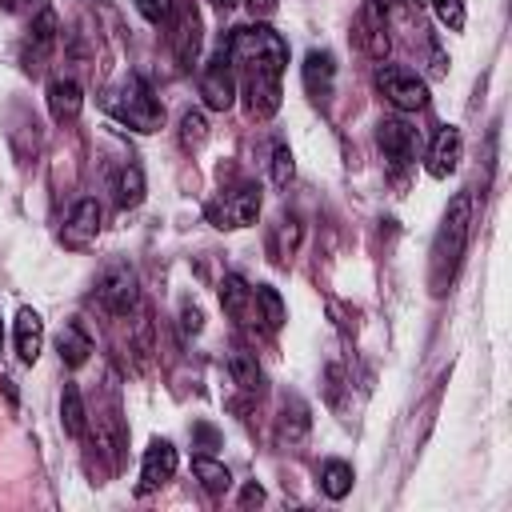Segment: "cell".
I'll use <instances>...</instances> for the list:
<instances>
[{
	"label": "cell",
	"instance_id": "obj_9",
	"mask_svg": "<svg viewBox=\"0 0 512 512\" xmlns=\"http://www.w3.org/2000/svg\"><path fill=\"white\" fill-rule=\"evenodd\" d=\"M100 236V204L96 200H76V208L68 212L64 228H60V244L72 252H84L88 244H96Z\"/></svg>",
	"mask_w": 512,
	"mask_h": 512
},
{
	"label": "cell",
	"instance_id": "obj_17",
	"mask_svg": "<svg viewBox=\"0 0 512 512\" xmlns=\"http://www.w3.org/2000/svg\"><path fill=\"white\" fill-rule=\"evenodd\" d=\"M300 220L296 216H276L272 224H268V240H264V248H268V260L276 264V268H288V260L296 256V248H300Z\"/></svg>",
	"mask_w": 512,
	"mask_h": 512
},
{
	"label": "cell",
	"instance_id": "obj_15",
	"mask_svg": "<svg viewBox=\"0 0 512 512\" xmlns=\"http://www.w3.org/2000/svg\"><path fill=\"white\" fill-rule=\"evenodd\" d=\"M356 40H360V48L372 56V60H384L388 56V16L368 0L364 8H360V16H356Z\"/></svg>",
	"mask_w": 512,
	"mask_h": 512
},
{
	"label": "cell",
	"instance_id": "obj_8",
	"mask_svg": "<svg viewBox=\"0 0 512 512\" xmlns=\"http://www.w3.org/2000/svg\"><path fill=\"white\" fill-rule=\"evenodd\" d=\"M200 96H204V104L212 112H228L236 104V68H232V60H228L224 48L204 64V72H200Z\"/></svg>",
	"mask_w": 512,
	"mask_h": 512
},
{
	"label": "cell",
	"instance_id": "obj_28",
	"mask_svg": "<svg viewBox=\"0 0 512 512\" xmlns=\"http://www.w3.org/2000/svg\"><path fill=\"white\" fill-rule=\"evenodd\" d=\"M204 140H208V120H204V112H184L180 116V144L188 148V152H196V148H204Z\"/></svg>",
	"mask_w": 512,
	"mask_h": 512
},
{
	"label": "cell",
	"instance_id": "obj_30",
	"mask_svg": "<svg viewBox=\"0 0 512 512\" xmlns=\"http://www.w3.org/2000/svg\"><path fill=\"white\" fill-rule=\"evenodd\" d=\"M432 8H436L444 28H452V32L464 28V0H432Z\"/></svg>",
	"mask_w": 512,
	"mask_h": 512
},
{
	"label": "cell",
	"instance_id": "obj_12",
	"mask_svg": "<svg viewBox=\"0 0 512 512\" xmlns=\"http://www.w3.org/2000/svg\"><path fill=\"white\" fill-rule=\"evenodd\" d=\"M220 308L240 324V328H256L260 316H256V292L248 280L240 276H224L220 280Z\"/></svg>",
	"mask_w": 512,
	"mask_h": 512
},
{
	"label": "cell",
	"instance_id": "obj_27",
	"mask_svg": "<svg viewBox=\"0 0 512 512\" xmlns=\"http://www.w3.org/2000/svg\"><path fill=\"white\" fill-rule=\"evenodd\" d=\"M140 200H144V172H140V164H124L116 176V204L136 208Z\"/></svg>",
	"mask_w": 512,
	"mask_h": 512
},
{
	"label": "cell",
	"instance_id": "obj_6",
	"mask_svg": "<svg viewBox=\"0 0 512 512\" xmlns=\"http://www.w3.org/2000/svg\"><path fill=\"white\" fill-rule=\"evenodd\" d=\"M376 88H380L384 100H388L392 108H400V112H420V108L428 104V84H424L416 72L396 68V64H384V68L376 72Z\"/></svg>",
	"mask_w": 512,
	"mask_h": 512
},
{
	"label": "cell",
	"instance_id": "obj_32",
	"mask_svg": "<svg viewBox=\"0 0 512 512\" xmlns=\"http://www.w3.org/2000/svg\"><path fill=\"white\" fill-rule=\"evenodd\" d=\"M180 320H184V332H200V328H204V324H200L204 316H200V308H196V304H184Z\"/></svg>",
	"mask_w": 512,
	"mask_h": 512
},
{
	"label": "cell",
	"instance_id": "obj_20",
	"mask_svg": "<svg viewBox=\"0 0 512 512\" xmlns=\"http://www.w3.org/2000/svg\"><path fill=\"white\" fill-rule=\"evenodd\" d=\"M308 424H312L308 404H304L300 396H288L284 408H280V420H276V440H280L284 448H296V444L308 436Z\"/></svg>",
	"mask_w": 512,
	"mask_h": 512
},
{
	"label": "cell",
	"instance_id": "obj_33",
	"mask_svg": "<svg viewBox=\"0 0 512 512\" xmlns=\"http://www.w3.org/2000/svg\"><path fill=\"white\" fill-rule=\"evenodd\" d=\"M244 4H248V12H252V16H260V20L276 12V0H244Z\"/></svg>",
	"mask_w": 512,
	"mask_h": 512
},
{
	"label": "cell",
	"instance_id": "obj_3",
	"mask_svg": "<svg viewBox=\"0 0 512 512\" xmlns=\"http://www.w3.org/2000/svg\"><path fill=\"white\" fill-rule=\"evenodd\" d=\"M108 108L116 120H124L136 132H156L164 124V104L152 96V88L140 76H132L116 92H108Z\"/></svg>",
	"mask_w": 512,
	"mask_h": 512
},
{
	"label": "cell",
	"instance_id": "obj_24",
	"mask_svg": "<svg viewBox=\"0 0 512 512\" xmlns=\"http://www.w3.org/2000/svg\"><path fill=\"white\" fill-rule=\"evenodd\" d=\"M252 292H256V316H260V324H264L268 332H280V328H284V320H288L280 292H276L272 284H256Z\"/></svg>",
	"mask_w": 512,
	"mask_h": 512
},
{
	"label": "cell",
	"instance_id": "obj_31",
	"mask_svg": "<svg viewBox=\"0 0 512 512\" xmlns=\"http://www.w3.org/2000/svg\"><path fill=\"white\" fill-rule=\"evenodd\" d=\"M292 172H296V164H292L288 144H276V148H272V180H276V184H288Z\"/></svg>",
	"mask_w": 512,
	"mask_h": 512
},
{
	"label": "cell",
	"instance_id": "obj_21",
	"mask_svg": "<svg viewBox=\"0 0 512 512\" xmlns=\"http://www.w3.org/2000/svg\"><path fill=\"white\" fill-rule=\"evenodd\" d=\"M228 372H232V384H236L240 392H248V396H260V392H264V368L256 364L252 352L236 348V352L228 356Z\"/></svg>",
	"mask_w": 512,
	"mask_h": 512
},
{
	"label": "cell",
	"instance_id": "obj_14",
	"mask_svg": "<svg viewBox=\"0 0 512 512\" xmlns=\"http://www.w3.org/2000/svg\"><path fill=\"white\" fill-rule=\"evenodd\" d=\"M304 88H308V96L316 100V104H324L328 96H332V88H336V56L332 52H324V48H312L308 56H304Z\"/></svg>",
	"mask_w": 512,
	"mask_h": 512
},
{
	"label": "cell",
	"instance_id": "obj_5",
	"mask_svg": "<svg viewBox=\"0 0 512 512\" xmlns=\"http://www.w3.org/2000/svg\"><path fill=\"white\" fill-rule=\"evenodd\" d=\"M96 300L112 312V316H128L140 304V276L132 264L112 260L100 276H96Z\"/></svg>",
	"mask_w": 512,
	"mask_h": 512
},
{
	"label": "cell",
	"instance_id": "obj_37",
	"mask_svg": "<svg viewBox=\"0 0 512 512\" xmlns=\"http://www.w3.org/2000/svg\"><path fill=\"white\" fill-rule=\"evenodd\" d=\"M208 4H216V8H232L236 0H208Z\"/></svg>",
	"mask_w": 512,
	"mask_h": 512
},
{
	"label": "cell",
	"instance_id": "obj_23",
	"mask_svg": "<svg viewBox=\"0 0 512 512\" xmlns=\"http://www.w3.org/2000/svg\"><path fill=\"white\" fill-rule=\"evenodd\" d=\"M60 424L68 436H84L88 432V412H84V396L76 384H64L60 392Z\"/></svg>",
	"mask_w": 512,
	"mask_h": 512
},
{
	"label": "cell",
	"instance_id": "obj_4",
	"mask_svg": "<svg viewBox=\"0 0 512 512\" xmlns=\"http://www.w3.org/2000/svg\"><path fill=\"white\" fill-rule=\"evenodd\" d=\"M204 216L220 232L248 228L260 216V184H232V188H224L216 200L204 204Z\"/></svg>",
	"mask_w": 512,
	"mask_h": 512
},
{
	"label": "cell",
	"instance_id": "obj_36",
	"mask_svg": "<svg viewBox=\"0 0 512 512\" xmlns=\"http://www.w3.org/2000/svg\"><path fill=\"white\" fill-rule=\"evenodd\" d=\"M32 4H36V0H0V8H4V12H28Z\"/></svg>",
	"mask_w": 512,
	"mask_h": 512
},
{
	"label": "cell",
	"instance_id": "obj_18",
	"mask_svg": "<svg viewBox=\"0 0 512 512\" xmlns=\"http://www.w3.org/2000/svg\"><path fill=\"white\" fill-rule=\"evenodd\" d=\"M80 108H84V92H80V84H76L72 76H56V80L48 84V112H52V120L68 124V120L80 116Z\"/></svg>",
	"mask_w": 512,
	"mask_h": 512
},
{
	"label": "cell",
	"instance_id": "obj_38",
	"mask_svg": "<svg viewBox=\"0 0 512 512\" xmlns=\"http://www.w3.org/2000/svg\"><path fill=\"white\" fill-rule=\"evenodd\" d=\"M0 348H4V324H0Z\"/></svg>",
	"mask_w": 512,
	"mask_h": 512
},
{
	"label": "cell",
	"instance_id": "obj_19",
	"mask_svg": "<svg viewBox=\"0 0 512 512\" xmlns=\"http://www.w3.org/2000/svg\"><path fill=\"white\" fill-rule=\"evenodd\" d=\"M40 348H44V320H40L36 308H20L16 312V356H20V364H36Z\"/></svg>",
	"mask_w": 512,
	"mask_h": 512
},
{
	"label": "cell",
	"instance_id": "obj_22",
	"mask_svg": "<svg viewBox=\"0 0 512 512\" xmlns=\"http://www.w3.org/2000/svg\"><path fill=\"white\" fill-rule=\"evenodd\" d=\"M56 352H60V360L68 368H80L92 356V340H88V332L80 324H64V332L56 336Z\"/></svg>",
	"mask_w": 512,
	"mask_h": 512
},
{
	"label": "cell",
	"instance_id": "obj_13",
	"mask_svg": "<svg viewBox=\"0 0 512 512\" xmlns=\"http://www.w3.org/2000/svg\"><path fill=\"white\" fill-rule=\"evenodd\" d=\"M460 156H464V136H460V128L444 124V128L432 136V148H428V172H432L436 180H444V176H452V172L460 168Z\"/></svg>",
	"mask_w": 512,
	"mask_h": 512
},
{
	"label": "cell",
	"instance_id": "obj_7",
	"mask_svg": "<svg viewBox=\"0 0 512 512\" xmlns=\"http://www.w3.org/2000/svg\"><path fill=\"white\" fill-rule=\"evenodd\" d=\"M200 28H204V24H200L196 4H188V0L180 4V0H176V12H172V20H168V48H172V56H176L180 68H192V64H196L200 40H204Z\"/></svg>",
	"mask_w": 512,
	"mask_h": 512
},
{
	"label": "cell",
	"instance_id": "obj_35",
	"mask_svg": "<svg viewBox=\"0 0 512 512\" xmlns=\"http://www.w3.org/2000/svg\"><path fill=\"white\" fill-rule=\"evenodd\" d=\"M264 500V488L260 484H248L244 492H240V504H260Z\"/></svg>",
	"mask_w": 512,
	"mask_h": 512
},
{
	"label": "cell",
	"instance_id": "obj_16",
	"mask_svg": "<svg viewBox=\"0 0 512 512\" xmlns=\"http://www.w3.org/2000/svg\"><path fill=\"white\" fill-rule=\"evenodd\" d=\"M52 44H56V16H52V8H40L36 24L28 28V40H24V68L40 72L48 52H52Z\"/></svg>",
	"mask_w": 512,
	"mask_h": 512
},
{
	"label": "cell",
	"instance_id": "obj_2",
	"mask_svg": "<svg viewBox=\"0 0 512 512\" xmlns=\"http://www.w3.org/2000/svg\"><path fill=\"white\" fill-rule=\"evenodd\" d=\"M472 224H476V200L464 188V192H456L448 200V212H444V220L436 228V240H432V252H428L432 256L428 260V288H432V296H444L448 292V284H452V276L460 268V256L468 248Z\"/></svg>",
	"mask_w": 512,
	"mask_h": 512
},
{
	"label": "cell",
	"instance_id": "obj_10",
	"mask_svg": "<svg viewBox=\"0 0 512 512\" xmlns=\"http://www.w3.org/2000/svg\"><path fill=\"white\" fill-rule=\"evenodd\" d=\"M376 140H380V152L392 168H408L416 160V128L408 120H380Z\"/></svg>",
	"mask_w": 512,
	"mask_h": 512
},
{
	"label": "cell",
	"instance_id": "obj_26",
	"mask_svg": "<svg viewBox=\"0 0 512 512\" xmlns=\"http://www.w3.org/2000/svg\"><path fill=\"white\" fill-rule=\"evenodd\" d=\"M352 464H344V460H324V468H320V488H324V496L328 500H344L348 492H352Z\"/></svg>",
	"mask_w": 512,
	"mask_h": 512
},
{
	"label": "cell",
	"instance_id": "obj_29",
	"mask_svg": "<svg viewBox=\"0 0 512 512\" xmlns=\"http://www.w3.org/2000/svg\"><path fill=\"white\" fill-rule=\"evenodd\" d=\"M136 12L148 20V24H168L172 12H176V0H132Z\"/></svg>",
	"mask_w": 512,
	"mask_h": 512
},
{
	"label": "cell",
	"instance_id": "obj_34",
	"mask_svg": "<svg viewBox=\"0 0 512 512\" xmlns=\"http://www.w3.org/2000/svg\"><path fill=\"white\" fill-rule=\"evenodd\" d=\"M196 436H200V444H204V448H208V452H212V448H216V444H220V436H216V432H212V428H208V424H196Z\"/></svg>",
	"mask_w": 512,
	"mask_h": 512
},
{
	"label": "cell",
	"instance_id": "obj_11",
	"mask_svg": "<svg viewBox=\"0 0 512 512\" xmlns=\"http://www.w3.org/2000/svg\"><path fill=\"white\" fill-rule=\"evenodd\" d=\"M172 472H176V448L168 444V440H152L148 448H144V464H140V496H148V492H156L160 484H168L172 480Z\"/></svg>",
	"mask_w": 512,
	"mask_h": 512
},
{
	"label": "cell",
	"instance_id": "obj_1",
	"mask_svg": "<svg viewBox=\"0 0 512 512\" xmlns=\"http://www.w3.org/2000/svg\"><path fill=\"white\" fill-rule=\"evenodd\" d=\"M236 68V80H244V96H248V116L252 120H268L280 108V76L288 64V44L280 32H272L268 24H244L232 28L228 40L220 44Z\"/></svg>",
	"mask_w": 512,
	"mask_h": 512
},
{
	"label": "cell",
	"instance_id": "obj_25",
	"mask_svg": "<svg viewBox=\"0 0 512 512\" xmlns=\"http://www.w3.org/2000/svg\"><path fill=\"white\" fill-rule=\"evenodd\" d=\"M192 476H196L212 496H224V492L232 488V472H228L220 460H212V456H196V460H192Z\"/></svg>",
	"mask_w": 512,
	"mask_h": 512
}]
</instances>
